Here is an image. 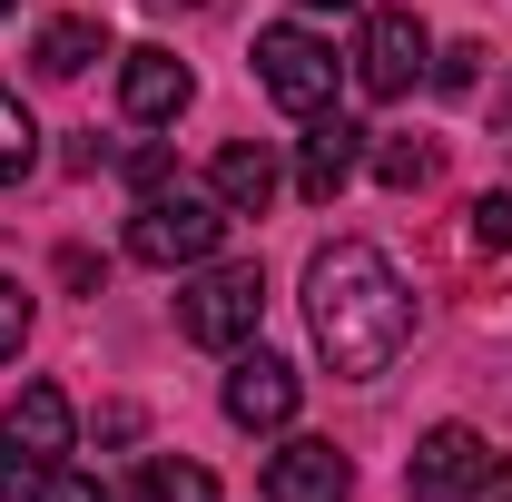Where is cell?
I'll use <instances>...</instances> for the list:
<instances>
[{
    "mask_svg": "<svg viewBox=\"0 0 512 502\" xmlns=\"http://www.w3.org/2000/svg\"><path fill=\"white\" fill-rule=\"evenodd\" d=\"M30 502H119L99 473H79V463H50V473H30Z\"/></svg>",
    "mask_w": 512,
    "mask_h": 502,
    "instance_id": "obj_18",
    "label": "cell"
},
{
    "mask_svg": "<svg viewBox=\"0 0 512 502\" xmlns=\"http://www.w3.org/2000/svg\"><path fill=\"white\" fill-rule=\"evenodd\" d=\"M30 168H40V119H30V109L0 89V188H20Z\"/></svg>",
    "mask_w": 512,
    "mask_h": 502,
    "instance_id": "obj_15",
    "label": "cell"
},
{
    "mask_svg": "<svg viewBox=\"0 0 512 502\" xmlns=\"http://www.w3.org/2000/svg\"><path fill=\"white\" fill-rule=\"evenodd\" d=\"M355 168H365V128L316 109V119H306V138H296V197H306V207H335Z\"/></svg>",
    "mask_w": 512,
    "mask_h": 502,
    "instance_id": "obj_9",
    "label": "cell"
},
{
    "mask_svg": "<svg viewBox=\"0 0 512 502\" xmlns=\"http://www.w3.org/2000/svg\"><path fill=\"white\" fill-rule=\"evenodd\" d=\"M128 502H217V473L207 463H178V453H148L138 483H128Z\"/></svg>",
    "mask_w": 512,
    "mask_h": 502,
    "instance_id": "obj_14",
    "label": "cell"
},
{
    "mask_svg": "<svg viewBox=\"0 0 512 502\" xmlns=\"http://www.w3.org/2000/svg\"><path fill=\"white\" fill-rule=\"evenodd\" d=\"M375 178H384V188H434V148H424V138H384Z\"/></svg>",
    "mask_w": 512,
    "mask_h": 502,
    "instance_id": "obj_16",
    "label": "cell"
},
{
    "mask_svg": "<svg viewBox=\"0 0 512 502\" xmlns=\"http://www.w3.org/2000/svg\"><path fill=\"white\" fill-rule=\"evenodd\" d=\"M463 237H473L483 256H512V197H503V188L473 197V207H463Z\"/></svg>",
    "mask_w": 512,
    "mask_h": 502,
    "instance_id": "obj_17",
    "label": "cell"
},
{
    "mask_svg": "<svg viewBox=\"0 0 512 502\" xmlns=\"http://www.w3.org/2000/svg\"><path fill=\"white\" fill-rule=\"evenodd\" d=\"M207 197H217L227 217H266V197H276V148H266V138H227L217 168H207Z\"/></svg>",
    "mask_w": 512,
    "mask_h": 502,
    "instance_id": "obj_12",
    "label": "cell"
},
{
    "mask_svg": "<svg viewBox=\"0 0 512 502\" xmlns=\"http://www.w3.org/2000/svg\"><path fill=\"white\" fill-rule=\"evenodd\" d=\"M0 502H10V483H0Z\"/></svg>",
    "mask_w": 512,
    "mask_h": 502,
    "instance_id": "obj_26",
    "label": "cell"
},
{
    "mask_svg": "<svg viewBox=\"0 0 512 502\" xmlns=\"http://www.w3.org/2000/svg\"><path fill=\"white\" fill-rule=\"evenodd\" d=\"M10 10H20V0H0V20H10Z\"/></svg>",
    "mask_w": 512,
    "mask_h": 502,
    "instance_id": "obj_25",
    "label": "cell"
},
{
    "mask_svg": "<svg viewBox=\"0 0 512 502\" xmlns=\"http://www.w3.org/2000/svg\"><path fill=\"white\" fill-rule=\"evenodd\" d=\"M345 493H355V463H345L335 443L296 434V443L266 453V502H345Z\"/></svg>",
    "mask_w": 512,
    "mask_h": 502,
    "instance_id": "obj_10",
    "label": "cell"
},
{
    "mask_svg": "<svg viewBox=\"0 0 512 502\" xmlns=\"http://www.w3.org/2000/svg\"><path fill=\"white\" fill-rule=\"evenodd\" d=\"M30 60H40V79H79L89 60H109V30H99V20H50Z\"/></svg>",
    "mask_w": 512,
    "mask_h": 502,
    "instance_id": "obj_13",
    "label": "cell"
},
{
    "mask_svg": "<svg viewBox=\"0 0 512 502\" xmlns=\"http://www.w3.org/2000/svg\"><path fill=\"white\" fill-rule=\"evenodd\" d=\"M227 247V207L207 188H148L138 197V217H128V256L138 266H207V256Z\"/></svg>",
    "mask_w": 512,
    "mask_h": 502,
    "instance_id": "obj_2",
    "label": "cell"
},
{
    "mask_svg": "<svg viewBox=\"0 0 512 502\" xmlns=\"http://www.w3.org/2000/svg\"><path fill=\"white\" fill-rule=\"evenodd\" d=\"M355 79H365V99H404L414 79H434V30H424L414 10H365V30H355Z\"/></svg>",
    "mask_w": 512,
    "mask_h": 502,
    "instance_id": "obj_5",
    "label": "cell"
},
{
    "mask_svg": "<svg viewBox=\"0 0 512 502\" xmlns=\"http://www.w3.org/2000/svg\"><path fill=\"white\" fill-rule=\"evenodd\" d=\"M493 502H512V463H493Z\"/></svg>",
    "mask_w": 512,
    "mask_h": 502,
    "instance_id": "obj_22",
    "label": "cell"
},
{
    "mask_svg": "<svg viewBox=\"0 0 512 502\" xmlns=\"http://www.w3.org/2000/svg\"><path fill=\"white\" fill-rule=\"evenodd\" d=\"M335 50H325L316 30H296V20H276V30H256V79H266V99L286 109V119H316L335 109Z\"/></svg>",
    "mask_w": 512,
    "mask_h": 502,
    "instance_id": "obj_4",
    "label": "cell"
},
{
    "mask_svg": "<svg viewBox=\"0 0 512 502\" xmlns=\"http://www.w3.org/2000/svg\"><path fill=\"white\" fill-rule=\"evenodd\" d=\"M473 79H483V50H473V40H463V50H444V60H434V89H473Z\"/></svg>",
    "mask_w": 512,
    "mask_h": 502,
    "instance_id": "obj_20",
    "label": "cell"
},
{
    "mask_svg": "<svg viewBox=\"0 0 512 502\" xmlns=\"http://www.w3.org/2000/svg\"><path fill=\"white\" fill-rule=\"evenodd\" d=\"M483 483H493V443L473 424H434L414 443V463H404V493L414 502H473Z\"/></svg>",
    "mask_w": 512,
    "mask_h": 502,
    "instance_id": "obj_7",
    "label": "cell"
},
{
    "mask_svg": "<svg viewBox=\"0 0 512 502\" xmlns=\"http://www.w3.org/2000/svg\"><path fill=\"white\" fill-rule=\"evenodd\" d=\"M256 325H266V276H256V266H207L188 296H178V335L207 345V355L256 345Z\"/></svg>",
    "mask_w": 512,
    "mask_h": 502,
    "instance_id": "obj_3",
    "label": "cell"
},
{
    "mask_svg": "<svg viewBox=\"0 0 512 502\" xmlns=\"http://www.w3.org/2000/svg\"><path fill=\"white\" fill-rule=\"evenodd\" d=\"M306 325H316V355L345 384L394 375V355L414 345V296L394 276V256L365 247V237H335L306 266Z\"/></svg>",
    "mask_w": 512,
    "mask_h": 502,
    "instance_id": "obj_1",
    "label": "cell"
},
{
    "mask_svg": "<svg viewBox=\"0 0 512 502\" xmlns=\"http://www.w3.org/2000/svg\"><path fill=\"white\" fill-rule=\"evenodd\" d=\"M188 99H197V69L178 60V50H128V60H119V109L138 128H168Z\"/></svg>",
    "mask_w": 512,
    "mask_h": 502,
    "instance_id": "obj_11",
    "label": "cell"
},
{
    "mask_svg": "<svg viewBox=\"0 0 512 502\" xmlns=\"http://www.w3.org/2000/svg\"><path fill=\"white\" fill-rule=\"evenodd\" d=\"M168 10H207V0H168Z\"/></svg>",
    "mask_w": 512,
    "mask_h": 502,
    "instance_id": "obj_24",
    "label": "cell"
},
{
    "mask_svg": "<svg viewBox=\"0 0 512 502\" xmlns=\"http://www.w3.org/2000/svg\"><path fill=\"white\" fill-rule=\"evenodd\" d=\"M306 10H365V0H306Z\"/></svg>",
    "mask_w": 512,
    "mask_h": 502,
    "instance_id": "obj_23",
    "label": "cell"
},
{
    "mask_svg": "<svg viewBox=\"0 0 512 502\" xmlns=\"http://www.w3.org/2000/svg\"><path fill=\"white\" fill-rule=\"evenodd\" d=\"M128 178H138V188H168V148L138 138V148H128Z\"/></svg>",
    "mask_w": 512,
    "mask_h": 502,
    "instance_id": "obj_21",
    "label": "cell"
},
{
    "mask_svg": "<svg viewBox=\"0 0 512 502\" xmlns=\"http://www.w3.org/2000/svg\"><path fill=\"white\" fill-rule=\"evenodd\" d=\"M296 404H306V375L286 355H266V345H237V365H227V424L237 434H286Z\"/></svg>",
    "mask_w": 512,
    "mask_h": 502,
    "instance_id": "obj_6",
    "label": "cell"
},
{
    "mask_svg": "<svg viewBox=\"0 0 512 502\" xmlns=\"http://www.w3.org/2000/svg\"><path fill=\"white\" fill-rule=\"evenodd\" d=\"M69 434H79V414H69L60 384H20V394L0 404V463H20V473L69 463Z\"/></svg>",
    "mask_w": 512,
    "mask_h": 502,
    "instance_id": "obj_8",
    "label": "cell"
},
{
    "mask_svg": "<svg viewBox=\"0 0 512 502\" xmlns=\"http://www.w3.org/2000/svg\"><path fill=\"white\" fill-rule=\"evenodd\" d=\"M20 335H30V286H10V276H0V365L20 355Z\"/></svg>",
    "mask_w": 512,
    "mask_h": 502,
    "instance_id": "obj_19",
    "label": "cell"
}]
</instances>
